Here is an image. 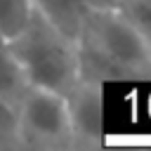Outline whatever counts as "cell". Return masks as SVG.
<instances>
[{"label":"cell","instance_id":"1","mask_svg":"<svg viewBox=\"0 0 151 151\" xmlns=\"http://www.w3.org/2000/svg\"><path fill=\"white\" fill-rule=\"evenodd\" d=\"M76 45L83 78L99 83L151 78V45L118 9L92 7Z\"/></svg>","mask_w":151,"mask_h":151},{"label":"cell","instance_id":"2","mask_svg":"<svg viewBox=\"0 0 151 151\" xmlns=\"http://www.w3.org/2000/svg\"><path fill=\"white\" fill-rule=\"evenodd\" d=\"M9 47L26 76V83L66 94L80 78L76 38L59 31L33 9L28 24L9 40Z\"/></svg>","mask_w":151,"mask_h":151},{"label":"cell","instance_id":"3","mask_svg":"<svg viewBox=\"0 0 151 151\" xmlns=\"http://www.w3.org/2000/svg\"><path fill=\"white\" fill-rule=\"evenodd\" d=\"M19 142L38 146L71 144V123L64 94L28 85L17 99Z\"/></svg>","mask_w":151,"mask_h":151},{"label":"cell","instance_id":"4","mask_svg":"<svg viewBox=\"0 0 151 151\" xmlns=\"http://www.w3.org/2000/svg\"><path fill=\"white\" fill-rule=\"evenodd\" d=\"M64 99L71 123V144H83V146L99 144L104 132L101 83L80 76L76 85L64 94Z\"/></svg>","mask_w":151,"mask_h":151},{"label":"cell","instance_id":"5","mask_svg":"<svg viewBox=\"0 0 151 151\" xmlns=\"http://www.w3.org/2000/svg\"><path fill=\"white\" fill-rule=\"evenodd\" d=\"M33 7L59 31L76 38L87 12L92 9V2L90 0H33Z\"/></svg>","mask_w":151,"mask_h":151},{"label":"cell","instance_id":"6","mask_svg":"<svg viewBox=\"0 0 151 151\" xmlns=\"http://www.w3.org/2000/svg\"><path fill=\"white\" fill-rule=\"evenodd\" d=\"M28 87L26 76L9 47V40L0 38V99L14 101L24 94V90Z\"/></svg>","mask_w":151,"mask_h":151},{"label":"cell","instance_id":"7","mask_svg":"<svg viewBox=\"0 0 151 151\" xmlns=\"http://www.w3.org/2000/svg\"><path fill=\"white\" fill-rule=\"evenodd\" d=\"M33 0H0V38L12 40L31 19Z\"/></svg>","mask_w":151,"mask_h":151},{"label":"cell","instance_id":"8","mask_svg":"<svg viewBox=\"0 0 151 151\" xmlns=\"http://www.w3.org/2000/svg\"><path fill=\"white\" fill-rule=\"evenodd\" d=\"M151 45V0H127L118 9Z\"/></svg>","mask_w":151,"mask_h":151},{"label":"cell","instance_id":"9","mask_svg":"<svg viewBox=\"0 0 151 151\" xmlns=\"http://www.w3.org/2000/svg\"><path fill=\"white\" fill-rule=\"evenodd\" d=\"M19 142V120H17V104L0 99V146H14Z\"/></svg>","mask_w":151,"mask_h":151}]
</instances>
